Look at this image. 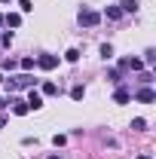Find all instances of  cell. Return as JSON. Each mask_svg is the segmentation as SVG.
Here are the masks:
<instances>
[{"label": "cell", "mask_w": 156, "mask_h": 159, "mask_svg": "<svg viewBox=\"0 0 156 159\" xmlns=\"http://www.w3.org/2000/svg\"><path fill=\"white\" fill-rule=\"evenodd\" d=\"M34 64H37V61H34V58H21V67H25V70H31Z\"/></svg>", "instance_id": "19"}, {"label": "cell", "mask_w": 156, "mask_h": 159, "mask_svg": "<svg viewBox=\"0 0 156 159\" xmlns=\"http://www.w3.org/2000/svg\"><path fill=\"white\" fill-rule=\"evenodd\" d=\"M0 3H9V0H0Z\"/></svg>", "instance_id": "23"}, {"label": "cell", "mask_w": 156, "mask_h": 159, "mask_svg": "<svg viewBox=\"0 0 156 159\" xmlns=\"http://www.w3.org/2000/svg\"><path fill=\"white\" fill-rule=\"evenodd\" d=\"M132 129H135V132H144V129H147V119H132Z\"/></svg>", "instance_id": "15"}, {"label": "cell", "mask_w": 156, "mask_h": 159, "mask_svg": "<svg viewBox=\"0 0 156 159\" xmlns=\"http://www.w3.org/2000/svg\"><path fill=\"white\" fill-rule=\"evenodd\" d=\"M19 6H21V12H31V9H34V3H31V0H19Z\"/></svg>", "instance_id": "18"}, {"label": "cell", "mask_w": 156, "mask_h": 159, "mask_svg": "<svg viewBox=\"0 0 156 159\" xmlns=\"http://www.w3.org/2000/svg\"><path fill=\"white\" fill-rule=\"evenodd\" d=\"M135 101H141V104H153V101H156V92L150 89V86H144V89H138V92H135Z\"/></svg>", "instance_id": "3"}, {"label": "cell", "mask_w": 156, "mask_h": 159, "mask_svg": "<svg viewBox=\"0 0 156 159\" xmlns=\"http://www.w3.org/2000/svg\"><path fill=\"white\" fill-rule=\"evenodd\" d=\"M0 25H3V16H0Z\"/></svg>", "instance_id": "24"}, {"label": "cell", "mask_w": 156, "mask_h": 159, "mask_svg": "<svg viewBox=\"0 0 156 159\" xmlns=\"http://www.w3.org/2000/svg\"><path fill=\"white\" fill-rule=\"evenodd\" d=\"M64 58H67V61H77V58H80V49H67V52H64Z\"/></svg>", "instance_id": "17"}, {"label": "cell", "mask_w": 156, "mask_h": 159, "mask_svg": "<svg viewBox=\"0 0 156 159\" xmlns=\"http://www.w3.org/2000/svg\"><path fill=\"white\" fill-rule=\"evenodd\" d=\"M119 9L122 12H138V0H119Z\"/></svg>", "instance_id": "10"}, {"label": "cell", "mask_w": 156, "mask_h": 159, "mask_svg": "<svg viewBox=\"0 0 156 159\" xmlns=\"http://www.w3.org/2000/svg\"><path fill=\"white\" fill-rule=\"evenodd\" d=\"M43 67V70H52V67H58V55H40V58H34Z\"/></svg>", "instance_id": "4"}, {"label": "cell", "mask_w": 156, "mask_h": 159, "mask_svg": "<svg viewBox=\"0 0 156 159\" xmlns=\"http://www.w3.org/2000/svg\"><path fill=\"white\" fill-rule=\"evenodd\" d=\"M104 16H107L110 21H117V19H122V9H119V6H107V9H104Z\"/></svg>", "instance_id": "11"}, {"label": "cell", "mask_w": 156, "mask_h": 159, "mask_svg": "<svg viewBox=\"0 0 156 159\" xmlns=\"http://www.w3.org/2000/svg\"><path fill=\"white\" fill-rule=\"evenodd\" d=\"M119 67H126V70H144V61L141 58H122Z\"/></svg>", "instance_id": "5"}, {"label": "cell", "mask_w": 156, "mask_h": 159, "mask_svg": "<svg viewBox=\"0 0 156 159\" xmlns=\"http://www.w3.org/2000/svg\"><path fill=\"white\" fill-rule=\"evenodd\" d=\"M49 159H58V156H49Z\"/></svg>", "instance_id": "25"}, {"label": "cell", "mask_w": 156, "mask_h": 159, "mask_svg": "<svg viewBox=\"0 0 156 159\" xmlns=\"http://www.w3.org/2000/svg\"><path fill=\"white\" fill-rule=\"evenodd\" d=\"M98 21H101V12H95V9H83L80 12V25H86V28H95Z\"/></svg>", "instance_id": "2"}, {"label": "cell", "mask_w": 156, "mask_h": 159, "mask_svg": "<svg viewBox=\"0 0 156 159\" xmlns=\"http://www.w3.org/2000/svg\"><path fill=\"white\" fill-rule=\"evenodd\" d=\"M43 95H58V86L55 83H43Z\"/></svg>", "instance_id": "12"}, {"label": "cell", "mask_w": 156, "mask_h": 159, "mask_svg": "<svg viewBox=\"0 0 156 159\" xmlns=\"http://www.w3.org/2000/svg\"><path fill=\"white\" fill-rule=\"evenodd\" d=\"M3 125H6V116H3V113H0V129H3Z\"/></svg>", "instance_id": "21"}, {"label": "cell", "mask_w": 156, "mask_h": 159, "mask_svg": "<svg viewBox=\"0 0 156 159\" xmlns=\"http://www.w3.org/2000/svg\"><path fill=\"white\" fill-rule=\"evenodd\" d=\"M9 104H12V113H16V116H25V113H28V110H31V107H28V101H9Z\"/></svg>", "instance_id": "7"}, {"label": "cell", "mask_w": 156, "mask_h": 159, "mask_svg": "<svg viewBox=\"0 0 156 159\" xmlns=\"http://www.w3.org/2000/svg\"><path fill=\"white\" fill-rule=\"evenodd\" d=\"M34 83H37V80L31 77V74H19V77H12L9 89H34Z\"/></svg>", "instance_id": "1"}, {"label": "cell", "mask_w": 156, "mask_h": 159, "mask_svg": "<svg viewBox=\"0 0 156 159\" xmlns=\"http://www.w3.org/2000/svg\"><path fill=\"white\" fill-rule=\"evenodd\" d=\"M113 101H117V104H129V101H132V92H129V89H122V86H119L117 92H113Z\"/></svg>", "instance_id": "6"}, {"label": "cell", "mask_w": 156, "mask_h": 159, "mask_svg": "<svg viewBox=\"0 0 156 159\" xmlns=\"http://www.w3.org/2000/svg\"><path fill=\"white\" fill-rule=\"evenodd\" d=\"M138 159H150V156H138Z\"/></svg>", "instance_id": "22"}, {"label": "cell", "mask_w": 156, "mask_h": 159, "mask_svg": "<svg viewBox=\"0 0 156 159\" xmlns=\"http://www.w3.org/2000/svg\"><path fill=\"white\" fill-rule=\"evenodd\" d=\"M107 80L110 83H119V70H107Z\"/></svg>", "instance_id": "20"}, {"label": "cell", "mask_w": 156, "mask_h": 159, "mask_svg": "<svg viewBox=\"0 0 156 159\" xmlns=\"http://www.w3.org/2000/svg\"><path fill=\"white\" fill-rule=\"evenodd\" d=\"M101 58H104V61L113 58V46H110V43H104V46H101Z\"/></svg>", "instance_id": "13"}, {"label": "cell", "mask_w": 156, "mask_h": 159, "mask_svg": "<svg viewBox=\"0 0 156 159\" xmlns=\"http://www.w3.org/2000/svg\"><path fill=\"white\" fill-rule=\"evenodd\" d=\"M83 95H86V89H83V86H74V89H71V98H74V101H80Z\"/></svg>", "instance_id": "14"}, {"label": "cell", "mask_w": 156, "mask_h": 159, "mask_svg": "<svg viewBox=\"0 0 156 159\" xmlns=\"http://www.w3.org/2000/svg\"><path fill=\"white\" fill-rule=\"evenodd\" d=\"M3 25H9V28H19V25H21V16H19V12H9V16H3Z\"/></svg>", "instance_id": "9"}, {"label": "cell", "mask_w": 156, "mask_h": 159, "mask_svg": "<svg viewBox=\"0 0 156 159\" xmlns=\"http://www.w3.org/2000/svg\"><path fill=\"white\" fill-rule=\"evenodd\" d=\"M28 107H31V110H40V107H43V95H40V92H31V95H28Z\"/></svg>", "instance_id": "8"}, {"label": "cell", "mask_w": 156, "mask_h": 159, "mask_svg": "<svg viewBox=\"0 0 156 159\" xmlns=\"http://www.w3.org/2000/svg\"><path fill=\"white\" fill-rule=\"evenodd\" d=\"M144 64H156V52H153V49L144 52Z\"/></svg>", "instance_id": "16"}, {"label": "cell", "mask_w": 156, "mask_h": 159, "mask_svg": "<svg viewBox=\"0 0 156 159\" xmlns=\"http://www.w3.org/2000/svg\"><path fill=\"white\" fill-rule=\"evenodd\" d=\"M0 83H3V77H0Z\"/></svg>", "instance_id": "26"}]
</instances>
